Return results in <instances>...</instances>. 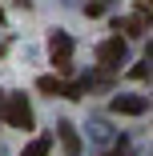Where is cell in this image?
Segmentation results:
<instances>
[{"instance_id": "cell-7", "label": "cell", "mask_w": 153, "mask_h": 156, "mask_svg": "<svg viewBox=\"0 0 153 156\" xmlns=\"http://www.w3.org/2000/svg\"><path fill=\"white\" fill-rule=\"evenodd\" d=\"M36 88H40V92H48V96H52V92H65V84H60L56 76H40V80H36Z\"/></svg>"}, {"instance_id": "cell-10", "label": "cell", "mask_w": 153, "mask_h": 156, "mask_svg": "<svg viewBox=\"0 0 153 156\" xmlns=\"http://www.w3.org/2000/svg\"><path fill=\"white\" fill-rule=\"evenodd\" d=\"M145 4H153V0H145Z\"/></svg>"}, {"instance_id": "cell-2", "label": "cell", "mask_w": 153, "mask_h": 156, "mask_svg": "<svg viewBox=\"0 0 153 156\" xmlns=\"http://www.w3.org/2000/svg\"><path fill=\"white\" fill-rule=\"evenodd\" d=\"M48 52H52V64H56L60 72H69V56H73V40H69L65 32H56V36L48 40Z\"/></svg>"}, {"instance_id": "cell-1", "label": "cell", "mask_w": 153, "mask_h": 156, "mask_svg": "<svg viewBox=\"0 0 153 156\" xmlns=\"http://www.w3.org/2000/svg\"><path fill=\"white\" fill-rule=\"evenodd\" d=\"M4 120L12 128H33V108H28L20 96H4Z\"/></svg>"}, {"instance_id": "cell-8", "label": "cell", "mask_w": 153, "mask_h": 156, "mask_svg": "<svg viewBox=\"0 0 153 156\" xmlns=\"http://www.w3.org/2000/svg\"><path fill=\"white\" fill-rule=\"evenodd\" d=\"M125 28H129L133 36H141L145 28H149V16H129V20H125Z\"/></svg>"}, {"instance_id": "cell-9", "label": "cell", "mask_w": 153, "mask_h": 156, "mask_svg": "<svg viewBox=\"0 0 153 156\" xmlns=\"http://www.w3.org/2000/svg\"><path fill=\"white\" fill-rule=\"evenodd\" d=\"M109 156H129V144H117V148H113Z\"/></svg>"}, {"instance_id": "cell-5", "label": "cell", "mask_w": 153, "mask_h": 156, "mask_svg": "<svg viewBox=\"0 0 153 156\" xmlns=\"http://www.w3.org/2000/svg\"><path fill=\"white\" fill-rule=\"evenodd\" d=\"M60 144H65V152H69V156H77V152H81V140H77V132L69 128V124H60Z\"/></svg>"}, {"instance_id": "cell-6", "label": "cell", "mask_w": 153, "mask_h": 156, "mask_svg": "<svg viewBox=\"0 0 153 156\" xmlns=\"http://www.w3.org/2000/svg\"><path fill=\"white\" fill-rule=\"evenodd\" d=\"M48 148H52V140H48V136H36L33 144L24 148V156H48Z\"/></svg>"}, {"instance_id": "cell-3", "label": "cell", "mask_w": 153, "mask_h": 156, "mask_svg": "<svg viewBox=\"0 0 153 156\" xmlns=\"http://www.w3.org/2000/svg\"><path fill=\"white\" fill-rule=\"evenodd\" d=\"M97 60H101L105 68H117L121 60H125V40H121V36H113V40H105V44L97 48Z\"/></svg>"}, {"instance_id": "cell-11", "label": "cell", "mask_w": 153, "mask_h": 156, "mask_svg": "<svg viewBox=\"0 0 153 156\" xmlns=\"http://www.w3.org/2000/svg\"><path fill=\"white\" fill-rule=\"evenodd\" d=\"M0 20H4V16H0Z\"/></svg>"}, {"instance_id": "cell-4", "label": "cell", "mask_w": 153, "mask_h": 156, "mask_svg": "<svg viewBox=\"0 0 153 156\" xmlns=\"http://www.w3.org/2000/svg\"><path fill=\"white\" fill-rule=\"evenodd\" d=\"M145 108H149L145 96H113V112H121V116H141Z\"/></svg>"}]
</instances>
